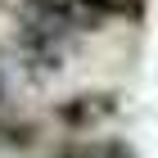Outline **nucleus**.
Wrapping results in <instances>:
<instances>
[{
  "mask_svg": "<svg viewBox=\"0 0 158 158\" xmlns=\"http://www.w3.org/2000/svg\"><path fill=\"white\" fill-rule=\"evenodd\" d=\"M59 158H131V149L122 140H90V145H73L63 149Z\"/></svg>",
  "mask_w": 158,
  "mask_h": 158,
  "instance_id": "f03ea898",
  "label": "nucleus"
},
{
  "mask_svg": "<svg viewBox=\"0 0 158 158\" xmlns=\"http://www.w3.org/2000/svg\"><path fill=\"white\" fill-rule=\"evenodd\" d=\"M118 113V95H109V90H86V95H73L59 104V122L63 127H99L104 118H113Z\"/></svg>",
  "mask_w": 158,
  "mask_h": 158,
  "instance_id": "f257e3e1",
  "label": "nucleus"
}]
</instances>
